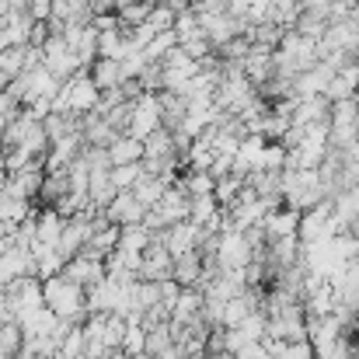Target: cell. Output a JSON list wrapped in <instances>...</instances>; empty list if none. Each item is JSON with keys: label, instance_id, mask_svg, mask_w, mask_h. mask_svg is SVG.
<instances>
[{"label": "cell", "instance_id": "83f0119b", "mask_svg": "<svg viewBox=\"0 0 359 359\" xmlns=\"http://www.w3.org/2000/svg\"><path fill=\"white\" fill-rule=\"evenodd\" d=\"M0 359H14V353H11V349H7L4 342H0Z\"/></svg>", "mask_w": 359, "mask_h": 359}, {"label": "cell", "instance_id": "ba28073f", "mask_svg": "<svg viewBox=\"0 0 359 359\" xmlns=\"http://www.w3.org/2000/svg\"><path fill=\"white\" fill-rule=\"evenodd\" d=\"M265 136L262 133H244L241 136V147H238V157H234V171L238 175H255V171H262V161H265Z\"/></svg>", "mask_w": 359, "mask_h": 359}, {"label": "cell", "instance_id": "6da1fadb", "mask_svg": "<svg viewBox=\"0 0 359 359\" xmlns=\"http://www.w3.org/2000/svg\"><path fill=\"white\" fill-rule=\"evenodd\" d=\"M42 293H46V307L63 318V321H74V325H84L88 321V286H81L77 279H70L67 272L53 276V279H42Z\"/></svg>", "mask_w": 359, "mask_h": 359}, {"label": "cell", "instance_id": "d6986e66", "mask_svg": "<svg viewBox=\"0 0 359 359\" xmlns=\"http://www.w3.org/2000/svg\"><path fill=\"white\" fill-rule=\"evenodd\" d=\"M133 192H136V199L150 210V206H157V203H161V196L168 192V182H164L161 175H143V178L133 185Z\"/></svg>", "mask_w": 359, "mask_h": 359}, {"label": "cell", "instance_id": "8992f818", "mask_svg": "<svg viewBox=\"0 0 359 359\" xmlns=\"http://www.w3.org/2000/svg\"><path fill=\"white\" fill-rule=\"evenodd\" d=\"M297 231H300V210H293V206H276V210H269L265 213V220H262V234L265 241H279V238H297Z\"/></svg>", "mask_w": 359, "mask_h": 359}, {"label": "cell", "instance_id": "5bb4252c", "mask_svg": "<svg viewBox=\"0 0 359 359\" xmlns=\"http://www.w3.org/2000/svg\"><path fill=\"white\" fill-rule=\"evenodd\" d=\"M91 77H95V84H98L102 91H116V88H122V84L129 81L119 60H105V56H98V60H95Z\"/></svg>", "mask_w": 359, "mask_h": 359}, {"label": "cell", "instance_id": "d4e9b609", "mask_svg": "<svg viewBox=\"0 0 359 359\" xmlns=\"http://www.w3.org/2000/svg\"><path fill=\"white\" fill-rule=\"evenodd\" d=\"M91 21H95V28H98V32H112V28H126V25H122V18H119V14H112V11H102V14H95Z\"/></svg>", "mask_w": 359, "mask_h": 359}, {"label": "cell", "instance_id": "1f68e13d", "mask_svg": "<svg viewBox=\"0 0 359 359\" xmlns=\"http://www.w3.org/2000/svg\"><path fill=\"white\" fill-rule=\"evenodd\" d=\"M356 140H359V136H356Z\"/></svg>", "mask_w": 359, "mask_h": 359}, {"label": "cell", "instance_id": "8fae6325", "mask_svg": "<svg viewBox=\"0 0 359 359\" xmlns=\"http://www.w3.org/2000/svg\"><path fill=\"white\" fill-rule=\"evenodd\" d=\"M359 95V63H346L335 70V77L328 81L325 88V98L328 102H346V98H356Z\"/></svg>", "mask_w": 359, "mask_h": 359}, {"label": "cell", "instance_id": "2e32d148", "mask_svg": "<svg viewBox=\"0 0 359 359\" xmlns=\"http://www.w3.org/2000/svg\"><path fill=\"white\" fill-rule=\"evenodd\" d=\"M175 35H178V46L196 42V39H206V28H203L196 7H182V11H178V18H175Z\"/></svg>", "mask_w": 359, "mask_h": 359}, {"label": "cell", "instance_id": "9c48e42d", "mask_svg": "<svg viewBox=\"0 0 359 359\" xmlns=\"http://www.w3.org/2000/svg\"><path fill=\"white\" fill-rule=\"evenodd\" d=\"M112 224H119V227H129V224H140L143 217H147V206L136 199V192L133 189H126V192H119L105 210H102Z\"/></svg>", "mask_w": 359, "mask_h": 359}, {"label": "cell", "instance_id": "ffe728a7", "mask_svg": "<svg viewBox=\"0 0 359 359\" xmlns=\"http://www.w3.org/2000/svg\"><path fill=\"white\" fill-rule=\"evenodd\" d=\"M56 359H88V335H84V325H74V328L63 335Z\"/></svg>", "mask_w": 359, "mask_h": 359}, {"label": "cell", "instance_id": "e0dca14e", "mask_svg": "<svg viewBox=\"0 0 359 359\" xmlns=\"http://www.w3.org/2000/svg\"><path fill=\"white\" fill-rule=\"evenodd\" d=\"M244 185H248V178H244V175H238V171H231V175L217 178V189H213V196H217V203H220L224 210H231V206L238 203V196L244 192Z\"/></svg>", "mask_w": 359, "mask_h": 359}, {"label": "cell", "instance_id": "52a82bcc", "mask_svg": "<svg viewBox=\"0 0 359 359\" xmlns=\"http://www.w3.org/2000/svg\"><path fill=\"white\" fill-rule=\"evenodd\" d=\"M7 293H11V311H14V314L46 304V293H42V279H39V276H21V279H14V283L7 286Z\"/></svg>", "mask_w": 359, "mask_h": 359}, {"label": "cell", "instance_id": "cb8c5ba5", "mask_svg": "<svg viewBox=\"0 0 359 359\" xmlns=\"http://www.w3.org/2000/svg\"><path fill=\"white\" fill-rule=\"evenodd\" d=\"M150 7L154 4H147V0H136V4H126V7H119V18L126 28H136V25H143L147 18H150Z\"/></svg>", "mask_w": 359, "mask_h": 359}, {"label": "cell", "instance_id": "ac0fdd59", "mask_svg": "<svg viewBox=\"0 0 359 359\" xmlns=\"http://www.w3.org/2000/svg\"><path fill=\"white\" fill-rule=\"evenodd\" d=\"M154 241H157V231H150V227L140 220V224H129V227H122L119 248H129V251H147Z\"/></svg>", "mask_w": 359, "mask_h": 359}, {"label": "cell", "instance_id": "4fadbf2b", "mask_svg": "<svg viewBox=\"0 0 359 359\" xmlns=\"http://www.w3.org/2000/svg\"><path fill=\"white\" fill-rule=\"evenodd\" d=\"M210 258L203 255V251H189V255H182V258H175V279L182 283V286H203V276H206V265Z\"/></svg>", "mask_w": 359, "mask_h": 359}, {"label": "cell", "instance_id": "4316f807", "mask_svg": "<svg viewBox=\"0 0 359 359\" xmlns=\"http://www.w3.org/2000/svg\"><path fill=\"white\" fill-rule=\"evenodd\" d=\"M98 359H129V356H126L122 349H109V353H102V356H98Z\"/></svg>", "mask_w": 359, "mask_h": 359}, {"label": "cell", "instance_id": "f546056e", "mask_svg": "<svg viewBox=\"0 0 359 359\" xmlns=\"http://www.w3.org/2000/svg\"><path fill=\"white\" fill-rule=\"evenodd\" d=\"M28 359H56V356H28Z\"/></svg>", "mask_w": 359, "mask_h": 359}, {"label": "cell", "instance_id": "277c9868", "mask_svg": "<svg viewBox=\"0 0 359 359\" xmlns=\"http://www.w3.org/2000/svg\"><path fill=\"white\" fill-rule=\"evenodd\" d=\"M332 147L335 150H346L349 143H356L359 136V95L356 98H346V102H332Z\"/></svg>", "mask_w": 359, "mask_h": 359}, {"label": "cell", "instance_id": "7c38bea8", "mask_svg": "<svg viewBox=\"0 0 359 359\" xmlns=\"http://www.w3.org/2000/svg\"><path fill=\"white\" fill-rule=\"evenodd\" d=\"M143 157H147V143L136 140V136H129V133H119V136L109 143V161H112V164H136V161H143Z\"/></svg>", "mask_w": 359, "mask_h": 359}, {"label": "cell", "instance_id": "7a4b0ae2", "mask_svg": "<svg viewBox=\"0 0 359 359\" xmlns=\"http://www.w3.org/2000/svg\"><path fill=\"white\" fill-rule=\"evenodd\" d=\"M161 126H164L161 95H154V91H140V95L129 102V122H126V133L136 136V140H147V136L157 133Z\"/></svg>", "mask_w": 359, "mask_h": 359}, {"label": "cell", "instance_id": "f1b7e54d", "mask_svg": "<svg viewBox=\"0 0 359 359\" xmlns=\"http://www.w3.org/2000/svg\"><path fill=\"white\" fill-rule=\"evenodd\" d=\"M126 4H136V0H116V7H126Z\"/></svg>", "mask_w": 359, "mask_h": 359}, {"label": "cell", "instance_id": "9a60e30c", "mask_svg": "<svg viewBox=\"0 0 359 359\" xmlns=\"http://www.w3.org/2000/svg\"><path fill=\"white\" fill-rule=\"evenodd\" d=\"M332 203H335V213L342 217V224H346L349 231H359V185L339 189V192L332 196Z\"/></svg>", "mask_w": 359, "mask_h": 359}, {"label": "cell", "instance_id": "30bf717a", "mask_svg": "<svg viewBox=\"0 0 359 359\" xmlns=\"http://www.w3.org/2000/svg\"><path fill=\"white\" fill-rule=\"evenodd\" d=\"M70 279H77L81 286H95L98 279H105L109 272H105V258H98V255H88V251H81V255H74L70 262H67V269H63Z\"/></svg>", "mask_w": 359, "mask_h": 359}, {"label": "cell", "instance_id": "44dd1931", "mask_svg": "<svg viewBox=\"0 0 359 359\" xmlns=\"http://www.w3.org/2000/svg\"><path fill=\"white\" fill-rule=\"evenodd\" d=\"M122 353L133 356H147V325L143 321H126V335H122Z\"/></svg>", "mask_w": 359, "mask_h": 359}, {"label": "cell", "instance_id": "603a6c76", "mask_svg": "<svg viewBox=\"0 0 359 359\" xmlns=\"http://www.w3.org/2000/svg\"><path fill=\"white\" fill-rule=\"evenodd\" d=\"M178 182H182V189H185L189 196H206V192L217 189V178H213L210 171H189V175L178 178Z\"/></svg>", "mask_w": 359, "mask_h": 359}, {"label": "cell", "instance_id": "3957f363", "mask_svg": "<svg viewBox=\"0 0 359 359\" xmlns=\"http://www.w3.org/2000/svg\"><path fill=\"white\" fill-rule=\"evenodd\" d=\"M63 95H67V105H70V112L74 116H91V112H98V105H102V88L95 84V77L88 74V70H81V74H74L70 81H63Z\"/></svg>", "mask_w": 359, "mask_h": 359}, {"label": "cell", "instance_id": "484cf974", "mask_svg": "<svg viewBox=\"0 0 359 359\" xmlns=\"http://www.w3.org/2000/svg\"><path fill=\"white\" fill-rule=\"evenodd\" d=\"M304 4V11H325L328 14V7L335 4V0H300Z\"/></svg>", "mask_w": 359, "mask_h": 359}, {"label": "cell", "instance_id": "4dcf8cb0", "mask_svg": "<svg viewBox=\"0 0 359 359\" xmlns=\"http://www.w3.org/2000/svg\"><path fill=\"white\" fill-rule=\"evenodd\" d=\"M14 359H28V356H25V353H18V356H14Z\"/></svg>", "mask_w": 359, "mask_h": 359}, {"label": "cell", "instance_id": "5b68a950", "mask_svg": "<svg viewBox=\"0 0 359 359\" xmlns=\"http://www.w3.org/2000/svg\"><path fill=\"white\" fill-rule=\"evenodd\" d=\"M67 213H60L56 206H46V210H39L35 213V241H32V248L39 244V248H60V241H63V231H67Z\"/></svg>", "mask_w": 359, "mask_h": 359}, {"label": "cell", "instance_id": "7402d4cb", "mask_svg": "<svg viewBox=\"0 0 359 359\" xmlns=\"http://www.w3.org/2000/svg\"><path fill=\"white\" fill-rule=\"evenodd\" d=\"M112 185L119 189V192H126V189H133L143 175H147V168H143V161H136V164H112Z\"/></svg>", "mask_w": 359, "mask_h": 359}]
</instances>
